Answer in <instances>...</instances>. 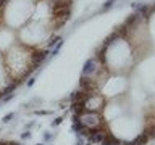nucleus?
I'll use <instances>...</instances> for the list:
<instances>
[{"label": "nucleus", "instance_id": "nucleus-9", "mask_svg": "<svg viewBox=\"0 0 155 145\" xmlns=\"http://www.w3.org/2000/svg\"><path fill=\"white\" fill-rule=\"evenodd\" d=\"M50 137H52V134H49V132L44 135V139H45V140H50Z\"/></svg>", "mask_w": 155, "mask_h": 145}, {"label": "nucleus", "instance_id": "nucleus-5", "mask_svg": "<svg viewBox=\"0 0 155 145\" xmlns=\"http://www.w3.org/2000/svg\"><path fill=\"white\" fill-rule=\"evenodd\" d=\"M61 123H63V116H58L55 121H52V127H55V126L61 124Z\"/></svg>", "mask_w": 155, "mask_h": 145}, {"label": "nucleus", "instance_id": "nucleus-2", "mask_svg": "<svg viewBox=\"0 0 155 145\" xmlns=\"http://www.w3.org/2000/svg\"><path fill=\"white\" fill-rule=\"evenodd\" d=\"M100 145H121V140L120 139H116V137H113V134H108L105 135V139H104V142Z\"/></svg>", "mask_w": 155, "mask_h": 145}, {"label": "nucleus", "instance_id": "nucleus-6", "mask_svg": "<svg viewBox=\"0 0 155 145\" xmlns=\"http://www.w3.org/2000/svg\"><path fill=\"white\" fill-rule=\"evenodd\" d=\"M113 2H115V0H107V2H105V5H104V10H108V8H110V7L113 5Z\"/></svg>", "mask_w": 155, "mask_h": 145}, {"label": "nucleus", "instance_id": "nucleus-11", "mask_svg": "<svg viewBox=\"0 0 155 145\" xmlns=\"http://www.w3.org/2000/svg\"><path fill=\"white\" fill-rule=\"evenodd\" d=\"M87 145H89V144H87Z\"/></svg>", "mask_w": 155, "mask_h": 145}, {"label": "nucleus", "instance_id": "nucleus-4", "mask_svg": "<svg viewBox=\"0 0 155 145\" xmlns=\"http://www.w3.org/2000/svg\"><path fill=\"white\" fill-rule=\"evenodd\" d=\"M15 116H16L15 113H8V115H5V116H3V119H2V121H3V123H10V121L13 119Z\"/></svg>", "mask_w": 155, "mask_h": 145}, {"label": "nucleus", "instance_id": "nucleus-1", "mask_svg": "<svg viewBox=\"0 0 155 145\" xmlns=\"http://www.w3.org/2000/svg\"><path fill=\"white\" fill-rule=\"evenodd\" d=\"M73 118H75V121H79L86 129H97L105 121V119H102L100 113H95V111H84V113H81L78 116L73 115Z\"/></svg>", "mask_w": 155, "mask_h": 145}, {"label": "nucleus", "instance_id": "nucleus-10", "mask_svg": "<svg viewBox=\"0 0 155 145\" xmlns=\"http://www.w3.org/2000/svg\"><path fill=\"white\" fill-rule=\"evenodd\" d=\"M37 145H45V144H37Z\"/></svg>", "mask_w": 155, "mask_h": 145}, {"label": "nucleus", "instance_id": "nucleus-7", "mask_svg": "<svg viewBox=\"0 0 155 145\" xmlns=\"http://www.w3.org/2000/svg\"><path fill=\"white\" fill-rule=\"evenodd\" d=\"M31 137V132L29 131H26V132H23V134H21V139H29Z\"/></svg>", "mask_w": 155, "mask_h": 145}, {"label": "nucleus", "instance_id": "nucleus-8", "mask_svg": "<svg viewBox=\"0 0 155 145\" xmlns=\"http://www.w3.org/2000/svg\"><path fill=\"white\" fill-rule=\"evenodd\" d=\"M32 84H34V77H31V79L28 81V87H31Z\"/></svg>", "mask_w": 155, "mask_h": 145}, {"label": "nucleus", "instance_id": "nucleus-3", "mask_svg": "<svg viewBox=\"0 0 155 145\" xmlns=\"http://www.w3.org/2000/svg\"><path fill=\"white\" fill-rule=\"evenodd\" d=\"M149 140H150V139L144 134V132H140V134L137 135L134 140H133V145H145L147 142H149Z\"/></svg>", "mask_w": 155, "mask_h": 145}]
</instances>
